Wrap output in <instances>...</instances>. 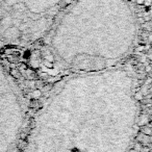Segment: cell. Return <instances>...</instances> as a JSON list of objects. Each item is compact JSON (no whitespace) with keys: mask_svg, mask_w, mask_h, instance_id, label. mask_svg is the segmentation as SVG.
Segmentation results:
<instances>
[{"mask_svg":"<svg viewBox=\"0 0 152 152\" xmlns=\"http://www.w3.org/2000/svg\"><path fill=\"white\" fill-rule=\"evenodd\" d=\"M19 33H20L19 29L16 28L15 26H11V27H9V28L6 29L5 33H4V37L6 39H9V40H14V39H17L19 37Z\"/></svg>","mask_w":152,"mask_h":152,"instance_id":"obj_1","label":"cell"},{"mask_svg":"<svg viewBox=\"0 0 152 152\" xmlns=\"http://www.w3.org/2000/svg\"><path fill=\"white\" fill-rule=\"evenodd\" d=\"M150 122L149 120V117L146 115V114H143V115H141L140 118H139V121H138V124L139 126H145V125H148Z\"/></svg>","mask_w":152,"mask_h":152,"instance_id":"obj_2","label":"cell"},{"mask_svg":"<svg viewBox=\"0 0 152 152\" xmlns=\"http://www.w3.org/2000/svg\"><path fill=\"white\" fill-rule=\"evenodd\" d=\"M29 107L31 109L37 110L39 108L42 107V103L39 101V99H31V100H30V103H29Z\"/></svg>","mask_w":152,"mask_h":152,"instance_id":"obj_3","label":"cell"},{"mask_svg":"<svg viewBox=\"0 0 152 152\" xmlns=\"http://www.w3.org/2000/svg\"><path fill=\"white\" fill-rule=\"evenodd\" d=\"M143 135H148V137H150V135H152V127L151 126H148V125H145V126H142L141 127V130H140Z\"/></svg>","mask_w":152,"mask_h":152,"instance_id":"obj_4","label":"cell"},{"mask_svg":"<svg viewBox=\"0 0 152 152\" xmlns=\"http://www.w3.org/2000/svg\"><path fill=\"white\" fill-rule=\"evenodd\" d=\"M30 95H32L31 99H39L41 97V95H42V92H41L40 90H35Z\"/></svg>","mask_w":152,"mask_h":152,"instance_id":"obj_5","label":"cell"},{"mask_svg":"<svg viewBox=\"0 0 152 152\" xmlns=\"http://www.w3.org/2000/svg\"><path fill=\"white\" fill-rule=\"evenodd\" d=\"M135 100H138V101H143L144 100V96L142 93L138 92V93H135Z\"/></svg>","mask_w":152,"mask_h":152,"instance_id":"obj_6","label":"cell"},{"mask_svg":"<svg viewBox=\"0 0 152 152\" xmlns=\"http://www.w3.org/2000/svg\"><path fill=\"white\" fill-rule=\"evenodd\" d=\"M142 148H143V145H142L141 143H139V142H137V143H135V148H133V149H135L137 151L140 152L141 150H142Z\"/></svg>","mask_w":152,"mask_h":152,"instance_id":"obj_7","label":"cell"},{"mask_svg":"<svg viewBox=\"0 0 152 152\" xmlns=\"http://www.w3.org/2000/svg\"><path fill=\"white\" fill-rule=\"evenodd\" d=\"M25 144H26V142L24 140H21L20 141V143H19V146H18V148L20 150H23L24 148H25Z\"/></svg>","mask_w":152,"mask_h":152,"instance_id":"obj_8","label":"cell"},{"mask_svg":"<svg viewBox=\"0 0 152 152\" xmlns=\"http://www.w3.org/2000/svg\"><path fill=\"white\" fill-rule=\"evenodd\" d=\"M11 74L15 76V78H18V76L20 75V72H18V70H11Z\"/></svg>","mask_w":152,"mask_h":152,"instance_id":"obj_9","label":"cell"},{"mask_svg":"<svg viewBox=\"0 0 152 152\" xmlns=\"http://www.w3.org/2000/svg\"><path fill=\"white\" fill-rule=\"evenodd\" d=\"M152 5V0H144V6L150 7Z\"/></svg>","mask_w":152,"mask_h":152,"instance_id":"obj_10","label":"cell"},{"mask_svg":"<svg viewBox=\"0 0 152 152\" xmlns=\"http://www.w3.org/2000/svg\"><path fill=\"white\" fill-rule=\"evenodd\" d=\"M140 152H151V150H150L149 146H143V148H142V150Z\"/></svg>","mask_w":152,"mask_h":152,"instance_id":"obj_11","label":"cell"},{"mask_svg":"<svg viewBox=\"0 0 152 152\" xmlns=\"http://www.w3.org/2000/svg\"><path fill=\"white\" fill-rule=\"evenodd\" d=\"M30 56H31V53H30V51H25L24 52V58H30Z\"/></svg>","mask_w":152,"mask_h":152,"instance_id":"obj_12","label":"cell"},{"mask_svg":"<svg viewBox=\"0 0 152 152\" xmlns=\"http://www.w3.org/2000/svg\"><path fill=\"white\" fill-rule=\"evenodd\" d=\"M135 2L139 5H144V0H135Z\"/></svg>","mask_w":152,"mask_h":152,"instance_id":"obj_13","label":"cell"},{"mask_svg":"<svg viewBox=\"0 0 152 152\" xmlns=\"http://www.w3.org/2000/svg\"><path fill=\"white\" fill-rule=\"evenodd\" d=\"M146 71H147V72H150V71H152V67H150V66L146 67Z\"/></svg>","mask_w":152,"mask_h":152,"instance_id":"obj_14","label":"cell"},{"mask_svg":"<svg viewBox=\"0 0 152 152\" xmlns=\"http://www.w3.org/2000/svg\"><path fill=\"white\" fill-rule=\"evenodd\" d=\"M129 152H139V151H137V150H135V149H131Z\"/></svg>","mask_w":152,"mask_h":152,"instance_id":"obj_15","label":"cell"},{"mask_svg":"<svg viewBox=\"0 0 152 152\" xmlns=\"http://www.w3.org/2000/svg\"><path fill=\"white\" fill-rule=\"evenodd\" d=\"M149 40H150V41H151V42H152V33H151V35H149Z\"/></svg>","mask_w":152,"mask_h":152,"instance_id":"obj_16","label":"cell"},{"mask_svg":"<svg viewBox=\"0 0 152 152\" xmlns=\"http://www.w3.org/2000/svg\"><path fill=\"white\" fill-rule=\"evenodd\" d=\"M126 1H131V0H126Z\"/></svg>","mask_w":152,"mask_h":152,"instance_id":"obj_17","label":"cell"}]
</instances>
